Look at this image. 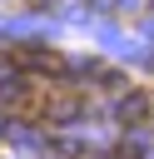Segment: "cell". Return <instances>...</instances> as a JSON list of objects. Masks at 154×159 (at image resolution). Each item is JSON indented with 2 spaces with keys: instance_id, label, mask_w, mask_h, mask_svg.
<instances>
[{
  "instance_id": "cell-1",
  "label": "cell",
  "mask_w": 154,
  "mask_h": 159,
  "mask_svg": "<svg viewBox=\"0 0 154 159\" xmlns=\"http://www.w3.org/2000/svg\"><path fill=\"white\" fill-rule=\"evenodd\" d=\"M10 65L35 70V75H50V70H60V55L55 50H40V45H15L10 50Z\"/></svg>"
},
{
  "instance_id": "cell-2",
  "label": "cell",
  "mask_w": 154,
  "mask_h": 159,
  "mask_svg": "<svg viewBox=\"0 0 154 159\" xmlns=\"http://www.w3.org/2000/svg\"><path fill=\"white\" fill-rule=\"evenodd\" d=\"M149 109H154V104H149V94H144V89H129V94L119 99V119H124V124H144V119H149Z\"/></svg>"
}]
</instances>
